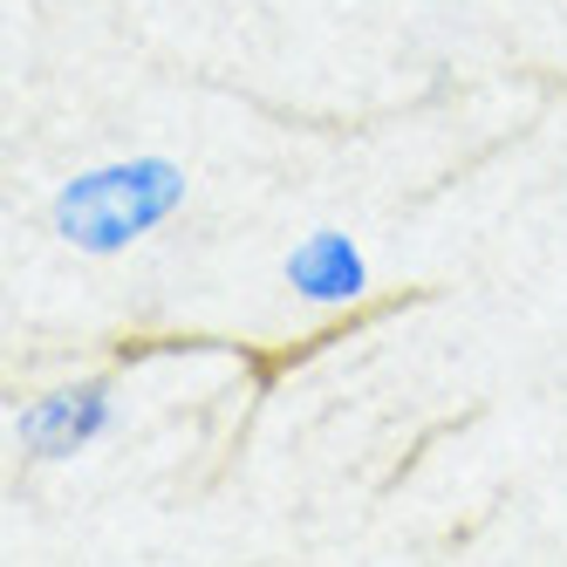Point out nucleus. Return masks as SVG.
<instances>
[{
  "label": "nucleus",
  "instance_id": "obj_1",
  "mask_svg": "<svg viewBox=\"0 0 567 567\" xmlns=\"http://www.w3.org/2000/svg\"><path fill=\"white\" fill-rule=\"evenodd\" d=\"M185 206V172L172 157H124V165H96L55 192V233L75 254H124L151 239Z\"/></svg>",
  "mask_w": 567,
  "mask_h": 567
},
{
  "label": "nucleus",
  "instance_id": "obj_2",
  "mask_svg": "<svg viewBox=\"0 0 567 567\" xmlns=\"http://www.w3.org/2000/svg\"><path fill=\"white\" fill-rule=\"evenodd\" d=\"M14 431H21V452L42 458V465L90 452V444L110 431V383H69V390L34 396Z\"/></svg>",
  "mask_w": 567,
  "mask_h": 567
},
{
  "label": "nucleus",
  "instance_id": "obj_3",
  "mask_svg": "<svg viewBox=\"0 0 567 567\" xmlns=\"http://www.w3.org/2000/svg\"><path fill=\"white\" fill-rule=\"evenodd\" d=\"M288 288L308 308H349V301H362V288H370V260H362V247L349 233L321 226L288 254Z\"/></svg>",
  "mask_w": 567,
  "mask_h": 567
}]
</instances>
